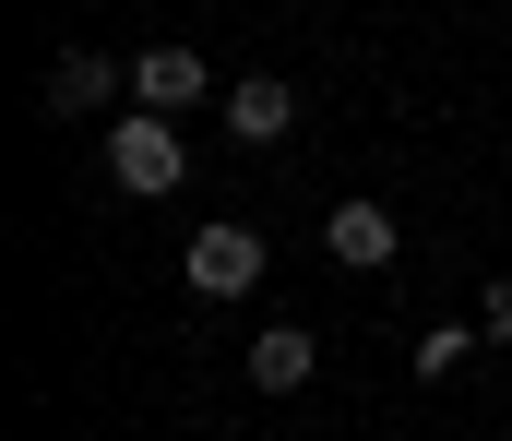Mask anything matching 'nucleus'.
I'll list each match as a JSON object with an SVG mask.
<instances>
[{"mask_svg": "<svg viewBox=\"0 0 512 441\" xmlns=\"http://www.w3.org/2000/svg\"><path fill=\"white\" fill-rule=\"evenodd\" d=\"M322 251H334L346 275H370V263H393V215L382 203H334V215H322Z\"/></svg>", "mask_w": 512, "mask_h": 441, "instance_id": "nucleus-4", "label": "nucleus"}, {"mask_svg": "<svg viewBox=\"0 0 512 441\" xmlns=\"http://www.w3.org/2000/svg\"><path fill=\"white\" fill-rule=\"evenodd\" d=\"M108 179H120V191H143V203H167V191L191 179V144H179V120L131 108L120 132H108Z\"/></svg>", "mask_w": 512, "mask_h": 441, "instance_id": "nucleus-1", "label": "nucleus"}, {"mask_svg": "<svg viewBox=\"0 0 512 441\" xmlns=\"http://www.w3.org/2000/svg\"><path fill=\"white\" fill-rule=\"evenodd\" d=\"M120 84H131V72H120V60H96V48H72V60H48V108H60V120H84V108H108Z\"/></svg>", "mask_w": 512, "mask_h": 441, "instance_id": "nucleus-6", "label": "nucleus"}, {"mask_svg": "<svg viewBox=\"0 0 512 441\" xmlns=\"http://www.w3.org/2000/svg\"><path fill=\"white\" fill-rule=\"evenodd\" d=\"M131 96H143L155 120H179V108H203V96H215V72H203V48H179V36H167V48H143V60H131Z\"/></svg>", "mask_w": 512, "mask_h": 441, "instance_id": "nucleus-2", "label": "nucleus"}, {"mask_svg": "<svg viewBox=\"0 0 512 441\" xmlns=\"http://www.w3.org/2000/svg\"><path fill=\"white\" fill-rule=\"evenodd\" d=\"M465 346H477V322H429V334H417V370L441 382V370H465Z\"/></svg>", "mask_w": 512, "mask_h": 441, "instance_id": "nucleus-8", "label": "nucleus"}, {"mask_svg": "<svg viewBox=\"0 0 512 441\" xmlns=\"http://www.w3.org/2000/svg\"><path fill=\"white\" fill-rule=\"evenodd\" d=\"M191 287H203V298L262 287V227H203V239H191Z\"/></svg>", "mask_w": 512, "mask_h": 441, "instance_id": "nucleus-3", "label": "nucleus"}, {"mask_svg": "<svg viewBox=\"0 0 512 441\" xmlns=\"http://www.w3.org/2000/svg\"><path fill=\"white\" fill-rule=\"evenodd\" d=\"M227 132H239V144H286V132H298V96H286L274 72L227 84Z\"/></svg>", "mask_w": 512, "mask_h": 441, "instance_id": "nucleus-5", "label": "nucleus"}, {"mask_svg": "<svg viewBox=\"0 0 512 441\" xmlns=\"http://www.w3.org/2000/svg\"><path fill=\"white\" fill-rule=\"evenodd\" d=\"M251 382L262 394H298V382H310V334H298V322H262L251 334Z\"/></svg>", "mask_w": 512, "mask_h": 441, "instance_id": "nucleus-7", "label": "nucleus"}]
</instances>
